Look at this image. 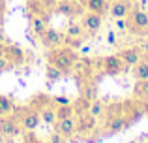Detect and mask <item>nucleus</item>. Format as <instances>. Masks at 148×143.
<instances>
[{
  "mask_svg": "<svg viewBox=\"0 0 148 143\" xmlns=\"http://www.w3.org/2000/svg\"><path fill=\"white\" fill-rule=\"evenodd\" d=\"M118 57L124 60V62H126L127 68H130V66H135V64L143 59L139 47H124V49H120V51H118Z\"/></svg>",
  "mask_w": 148,
  "mask_h": 143,
  "instance_id": "obj_12",
  "label": "nucleus"
},
{
  "mask_svg": "<svg viewBox=\"0 0 148 143\" xmlns=\"http://www.w3.org/2000/svg\"><path fill=\"white\" fill-rule=\"evenodd\" d=\"M0 132L6 137H15V136H23L25 128H23L21 121L13 115H0Z\"/></svg>",
  "mask_w": 148,
  "mask_h": 143,
  "instance_id": "obj_4",
  "label": "nucleus"
},
{
  "mask_svg": "<svg viewBox=\"0 0 148 143\" xmlns=\"http://www.w3.org/2000/svg\"><path fill=\"white\" fill-rule=\"evenodd\" d=\"M54 111H56V119H66V117H73L75 115V109H73L71 104H68V106H56Z\"/></svg>",
  "mask_w": 148,
  "mask_h": 143,
  "instance_id": "obj_23",
  "label": "nucleus"
},
{
  "mask_svg": "<svg viewBox=\"0 0 148 143\" xmlns=\"http://www.w3.org/2000/svg\"><path fill=\"white\" fill-rule=\"evenodd\" d=\"M45 77H47L49 83H56V81H60L62 77H64V73L58 70L56 66H53V64H47V66H45Z\"/></svg>",
  "mask_w": 148,
  "mask_h": 143,
  "instance_id": "obj_19",
  "label": "nucleus"
},
{
  "mask_svg": "<svg viewBox=\"0 0 148 143\" xmlns=\"http://www.w3.org/2000/svg\"><path fill=\"white\" fill-rule=\"evenodd\" d=\"M131 8H133V4H131L130 0H114V2L111 4V8H109V13L114 19H124V17H127Z\"/></svg>",
  "mask_w": 148,
  "mask_h": 143,
  "instance_id": "obj_11",
  "label": "nucleus"
},
{
  "mask_svg": "<svg viewBox=\"0 0 148 143\" xmlns=\"http://www.w3.org/2000/svg\"><path fill=\"white\" fill-rule=\"evenodd\" d=\"M15 109L13 102H11L8 96H2L0 94V115H11Z\"/></svg>",
  "mask_w": 148,
  "mask_h": 143,
  "instance_id": "obj_22",
  "label": "nucleus"
},
{
  "mask_svg": "<svg viewBox=\"0 0 148 143\" xmlns=\"http://www.w3.org/2000/svg\"><path fill=\"white\" fill-rule=\"evenodd\" d=\"M56 10L60 11V13H64V15H75V13H79V6H75V4H71V2H68V0H64V2H58L56 4Z\"/></svg>",
  "mask_w": 148,
  "mask_h": 143,
  "instance_id": "obj_18",
  "label": "nucleus"
},
{
  "mask_svg": "<svg viewBox=\"0 0 148 143\" xmlns=\"http://www.w3.org/2000/svg\"><path fill=\"white\" fill-rule=\"evenodd\" d=\"M88 107H90V100L83 98V96H81V98L77 100L75 104H73V109H75L77 115H81V113H84V111H88Z\"/></svg>",
  "mask_w": 148,
  "mask_h": 143,
  "instance_id": "obj_24",
  "label": "nucleus"
},
{
  "mask_svg": "<svg viewBox=\"0 0 148 143\" xmlns=\"http://www.w3.org/2000/svg\"><path fill=\"white\" fill-rule=\"evenodd\" d=\"M79 59L75 53V49L71 47H54L51 49L47 53V60L49 64H53V66H56L58 70H60L64 75H69V73H73V68H75V60Z\"/></svg>",
  "mask_w": 148,
  "mask_h": 143,
  "instance_id": "obj_1",
  "label": "nucleus"
},
{
  "mask_svg": "<svg viewBox=\"0 0 148 143\" xmlns=\"http://www.w3.org/2000/svg\"><path fill=\"white\" fill-rule=\"evenodd\" d=\"M88 83H84L83 85V88H81V96H83V98H86V100H94V98H98V90H96V85L92 83V79H86Z\"/></svg>",
  "mask_w": 148,
  "mask_h": 143,
  "instance_id": "obj_20",
  "label": "nucleus"
},
{
  "mask_svg": "<svg viewBox=\"0 0 148 143\" xmlns=\"http://www.w3.org/2000/svg\"><path fill=\"white\" fill-rule=\"evenodd\" d=\"M98 64H99L101 72H103L105 75H111V77H116V75H120V73H124L127 70L126 62H124L118 55H107L101 60H98Z\"/></svg>",
  "mask_w": 148,
  "mask_h": 143,
  "instance_id": "obj_3",
  "label": "nucleus"
},
{
  "mask_svg": "<svg viewBox=\"0 0 148 143\" xmlns=\"http://www.w3.org/2000/svg\"><path fill=\"white\" fill-rule=\"evenodd\" d=\"M133 96L141 102L148 104V79H137V83L133 87Z\"/></svg>",
  "mask_w": 148,
  "mask_h": 143,
  "instance_id": "obj_15",
  "label": "nucleus"
},
{
  "mask_svg": "<svg viewBox=\"0 0 148 143\" xmlns=\"http://www.w3.org/2000/svg\"><path fill=\"white\" fill-rule=\"evenodd\" d=\"M11 68H13V64L10 62V59H8L6 55H0V73H4V72L11 70Z\"/></svg>",
  "mask_w": 148,
  "mask_h": 143,
  "instance_id": "obj_27",
  "label": "nucleus"
},
{
  "mask_svg": "<svg viewBox=\"0 0 148 143\" xmlns=\"http://www.w3.org/2000/svg\"><path fill=\"white\" fill-rule=\"evenodd\" d=\"M139 47V51H141V55H145V57H148V40H143L141 44L137 45Z\"/></svg>",
  "mask_w": 148,
  "mask_h": 143,
  "instance_id": "obj_30",
  "label": "nucleus"
},
{
  "mask_svg": "<svg viewBox=\"0 0 148 143\" xmlns=\"http://www.w3.org/2000/svg\"><path fill=\"white\" fill-rule=\"evenodd\" d=\"M21 124H23V128H25V132L26 130H36L38 126H40V122H41V115H40V109H36V107H32L30 106L28 109H25L23 111V115H21Z\"/></svg>",
  "mask_w": 148,
  "mask_h": 143,
  "instance_id": "obj_8",
  "label": "nucleus"
},
{
  "mask_svg": "<svg viewBox=\"0 0 148 143\" xmlns=\"http://www.w3.org/2000/svg\"><path fill=\"white\" fill-rule=\"evenodd\" d=\"M23 143H47V141L38 137L36 134H34V130H26V132L23 134Z\"/></svg>",
  "mask_w": 148,
  "mask_h": 143,
  "instance_id": "obj_26",
  "label": "nucleus"
},
{
  "mask_svg": "<svg viewBox=\"0 0 148 143\" xmlns=\"http://www.w3.org/2000/svg\"><path fill=\"white\" fill-rule=\"evenodd\" d=\"M53 102L56 104V106H68V104H71V100H69L68 96H54Z\"/></svg>",
  "mask_w": 148,
  "mask_h": 143,
  "instance_id": "obj_29",
  "label": "nucleus"
},
{
  "mask_svg": "<svg viewBox=\"0 0 148 143\" xmlns=\"http://www.w3.org/2000/svg\"><path fill=\"white\" fill-rule=\"evenodd\" d=\"M47 143H66V137L62 136V134H58V132H54V130H53V134L49 136V141Z\"/></svg>",
  "mask_w": 148,
  "mask_h": 143,
  "instance_id": "obj_28",
  "label": "nucleus"
},
{
  "mask_svg": "<svg viewBox=\"0 0 148 143\" xmlns=\"http://www.w3.org/2000/svg\"><path fill=\"white\" fill-rule=\"evenodd\" d=\"M83 4L86 6L88 11H94V13H99V15H107L109 13V0H83Z\"/></svg>",
  "mask_w": 148,
  "mask_h": 143,
  "instance_id": "obj_14",
  "label": "nucleus"
},
{
  "mask_svg": "<svg viewBox=\"0 0 148 143\" xmlns=\"http://www.w3.org/2000/svg\"><path fill=\"white\" fill-rule=\"evenodd\" d=\"M40 40L47 49H54V47H60V45L64 44V34H62L60 30H56V28L47 26V28L40 34Z\"/></svg>",
  "mask_w": 148,
  "mask_h": 143,
  "instance_id": "obj_7",
  "label": "nucleus"
},
{
  "mask_svg": "<svg viewBox=\"0 0 148 143\" xmlns=\"http://www.w3.org/2000/svg\"><path fill=\"white\" fill-rule=\"evenodd\" d=\"M126 23H127V30H130V32L139 34V36L148 34V13L146 11L131 8V11L126 17Z\"/></svg>",
  "mask_w": 148,
  "mask_h": 143,
  "instance_id": "obj_2",
  "label": "nucleus"
},
{
  "mask_svg": "<svg viewBox=\"0 0 148 143\" xmlns=\"http://www.w3.org/2000/svg\"><path fill=\"white\" fill-rule=\"evenodd\" d=\"M2 51L13 66H21L25 62V51L21 47H17V45H6V47H2Z\"/></svg>",
  "mask_w": 148,
  "mask_h": 143,
  "instance_id": "obj_13",
  "label": "nucleus"
},
{
  "mask_svg": "<svg viewBox=\"0 0 148 143\" xmlns=\"http://www.w3.org/2000/svg\"><path fill=\"white\" fill-rule=\"evenodd\" d=\"M83 34H84V28H83V25H81V23H69L68 28H66V34H64V36L66 38H84Z\"/></svg>",
  "mask_w": 148,
  "mask_h": 143,
  "instance_id": "obj_17",
  "label": "nucleus"
},
{
  "mask_svg": "<svg viewBox=\"0 0 148 143\" xmlns=\"http://www.w3.org/2000/svg\"><path fill=\"white\" fill-rule=\"evenodd\" d=\"M32 28H34V32L40 36V34L47 28V21H45L43 17H32Z\"/></svg>",
  "mask_w": 148,
  "mask_h": 143,
  "instance_id": "obj_25",
  "label": "nucleus"
},
{
  "mask_svg": "<svg viewBox=\"0 0 148 143\" xmlns=\"http://www.w3.org/2000/svg\"><path fill=\"white\" fill-rule=\"evenodd\" d=\"M130 121L126 119V115H114V117H105L103 122V136H114L124 130L130 128Z\"/></svg>",
  "mask_w": 148,
  "mask_h": 143,
  "instance_id": "obj_5",
  "label": "nucleus"
},
{
  "mask_svg": "<svg viewBox=\"0 0 148 143\" xmlns=\"http://www.w3.org/2000/svg\"><path fill=\"white\" fill-rule=\"evenodd\" d=\"M107 41H109V44H114V41H116V34H114V32H109Z\"/></svg>",
  "mask_w": 148,
  "mask_h": 143,
  "instance_id": "obj_31",
  "label": "nucleus"
},
{
  "mask_svg": "<svg viewBox=\"0 0 148 143\" xmlns=\"http://www.w3.org/2000/svg\"><path fill=\"white\" fill-rule=\"evenodd\" d=\"M98 130V117H94L92 113L84 111L77 117V134L81 136H90Z\"/></svg>",
  "mask_w": 148,
  "mask_h": 143,
  "instance_id": "obj_6",
  "label": "nucleus"
},
{
  "mask_svg": "<svg viewBox=\"0 0 148 143\" xmlns=\"http://www.w3.org/2000/svg\"><path fill=\"white\" fill-rule=\"evenodd\" d=\"M105 107H107V104L103 102V100H99V98H94L90 102V107H88V113H92L94 117H103V113H105Z\"/></svg>",
  "mask_w": 148,
  "mask_h": 143,
  "instance_id": "obj_16",
  "label": "nucleus"
},
{
  "mask_svg": "<svg viewBox=\"0 0 148 143\" xmlns=\"http://www.w3.org/2000/svg\"><path fill=\"white\" fill-rule=\"evenodd\" d=\"M81 25H83V28L86 30V32L96 34V32H98V30L101 28V25H103V15L94 13V11H88V13L83 17Z\"/></svg>",
  "mask_w": 148,
  "mask_h": 143,
  "instance_id": "obj_10",
  "label": "nucleus"
},
{
  "mask_svg": "<svg viewBox=\"0 0 148 143\" xmlns=\"http://www.w3.org/2000/svg\"><path fill=\"white\" fill-rule=\"evenodd\" d=\"M6 140H8V137H6V136H4V134H2V132H0V143H8Z\"/></svg>",
  "mask_w": 148,
  "mask_h": 143,
  "instance_id": "obj_32",
  "label": "nucleus"
},
{
  "mask_svg": "<svg viewBox=\"0 0 148 143\" xmlns=\"http://www.w3.org/2000/svg\"><path fill=\"white\" fill-rule=\"evenodd\" d=\"M53 126H54V132L62 134L68 140V137H71L77 132V119H75V115L73 117H66V119H56V122Z\"/></svg>",
  "mask_w": 148,
  "mask_h": 143,
  "instance_id": "obj_9",
  "label": "nucleus"
},
{
  "mask_svg": "<svg viewBox=\"0 0 148 143\" xmlns=\"http://www.w3.org/2000/svg\"><path fill=\"white\" fill-rule=\"evenodd\" d=\"M130 143H137V140H133V141H130Z\"/></svg>",
  "mask_w": 148,
  "mask_h": 143,
  "instance_id": "obj_33",
  "label": "nucleus"
},
{
  "mask_svg": "<svg viewBox=\"0 0 148 143\" xmlns=\"http://www.w3.org/2000/svg\"><path fill=\"white\" fill-rule=\"evenodd\" d=\"M40 115H41V121H45L47 124H54L56 122V111H54V107L43 106L40 109Z\"/></svg>",
  "mask_w": 148,
  "mask_h": 143,
  "instance_id": "obj_21",
  "label": "nucleus"
}]
</instances>
